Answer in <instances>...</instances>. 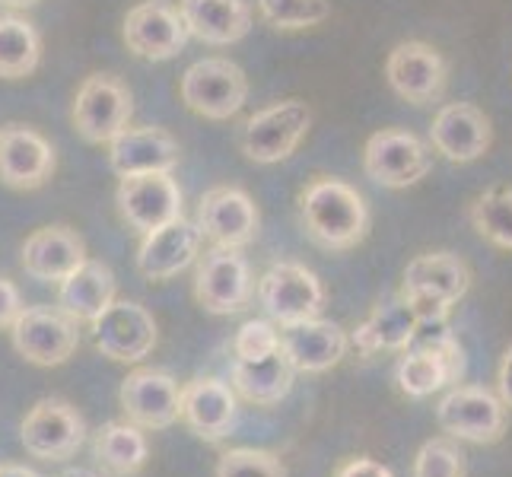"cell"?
I'll use <instances>...</instances> for the list:
<instances>
[{"instance_id":"3","label":"cell","mask_w":512,"mask_h":477,"mask_svg":"<svg viewBox=\"0 0 512 477\" xmlns=\"http://www.w3.org/2000/svg\"><path fill=\"white\" fill-rule=\"evenodd\" d=\"M309 128H312L309 105L303 99H284L255 112L245 121L239 134V147L245 159H252V163L261 166L284 163V159H290L299 150Z\"/></svg>"},{"instance_id":"8","label":"cell","mask_w":512,"mask_h":477,"mask_svg":"<svg viewBox=\"0 0 512 477\" xmlns=\"http://www.w3.org/2000/svg\"><path fill=\"white\" fill-rule=\"evenodd\" d=\"M10 341L32 366H64L80 347V331L74 318H67L61 309L32 306L10 325Z\"/></svg>"},{"instance_id":"10","label":"cell","mask_w":512,"mask_h":477,"mask_svg":"<svg viewBox=\"0 0 512 477\" xmlns=\"http://www.w3.org/2000/svg\"><path fill=\"white\" fill-rule=\"evenodd\" d=\"M430 147L411 131H376L363 147V169L382 188H411L430 172Z\"/></svg>"},{"instance_id":"11","label":"cell","mask_w":512,"mask_h":477,"mask_svg":"<svg viewBox=\"0 0 512 477\" xmlns=\"http://www.w3.org/2000/svg\"><path fill=\"white\" fill-rule=\"evenodd\" d=\"M255 280L239 249H210L194 277V299L210 315H236L249 309Z\"/></svg>"},{"instance_id":"28","label":"cell","mask_w":512,"mask_h":477,"mask_svg":"<svg viewBox=\"0 0 512 477\" xmlns=\"http://www.w3.org/2000/svg\"><path fill=\"white\" fill-rule=\"evenodd\" d=\"M229 376H233L236 395H242L249 404L271 408V404L284 401L290 395L296 369L287 363L284 350H274L261 360H236Z\"/></svg>"},{"instance_id":"21","label":"cell","mask_w":512,"mask_h":477,"mask_svg":"<svg viewBox=\"0 0 512 477\" xmlns=\"http://www.w3.org/2000/svg\"><path fill=\"white\" fill-rule=\"evenodd\" d=\"M201 229L185 217L172 220L144 236L137 249V271L147 280H169L182 274L201 252Z\"/></svg>"},{"instance_id":"12","label":"cell","mask_w":512,"mask_h":477,"mask_svg":"<svg viewBox=\"0 0 512 477\" xmlns=\"http://www.w3.org/2000/svg\"><path fill=\"white\" fill-rule=\"evenodd\" d=\"M388 86L411 105H433L449 86V64L427 42H401L385 58Z\"/></svg>"},{"instance_id":"40","label":"cell","mask_w":512,"mask_h":477,"mask_svg":"<svg viewBox=\"0 0 512 477\" xmlns=\"http://www.w3.org/2000/svg\"><path fill=\"white\" fill-rule=\"evenodd\" d=\"M0 477H42L26 465H0Z\"/></svg>"},{"instance_id":"5","label":"cell","mask_w":512,"mask_h":477,"mask_svg":"<svg viewBox=\"0 0 512 477\" xmlns=\"http://www.w3.org/2000/svg\"><path fill=\"white\" fill-rule=\"evenodd\" d=\"M179 93L194 115L210 121H226L249 99V77H245V70L239 64L226 58H204L185 70Z\"/></svg>"},{"instance_id":"4","label":"cell","mask_w":512,"mask_h":477,"mask_svg":"<svg viewBox=\"0 0 512 477\" xmlns=\"http://www.w3.org/2000/svg\"><path fill=\"white\" fill-rule=\"evenodd\" d=\"M258 303L274 325L287 328L306 318H319L325 309V287L306 264L277 261L258 280Z\"/></svg>"},{"instance_id":"7","label":"cell","mask_w":512,"mask_h":477,"mask_svg":"<svg viewBox=\"0 0 512 477\" xmlns=\"http://www.w3.org/2000/svg\"><path fill=\"white\" fill-rule=\"evenodd\" d=\"M23 449L42 462H67L86 443V420L64 398L35 401L20 427Z\"/></svg>"},{"instance_id":"19","label":"cell","mask_w":512,"mask_h":477,"mask_svg":"<svg viewBox=\"0 0 512 477\" xmlns=\"http://www.w3.org/2000/svg\"><path fill=\"white\" fill-rule=\"evenodd\" d=\"M55 172V147L26 125L0 128V182L16 191L42 188Z\"/></svg>"},{"instance_id":"38","label":"cell","mask_w":512,"mask_h":477,"mask_svg":"<svg viewBox=\"0 0 512 477\" xmlns=\"http://www.w3.org/2000/svg\"><path fill=\"white\" fill-rule=\"evenodd\" d=\"M334 477H395V474L388 471L382 462H376V458L357 455V458H347V462L334 471Z\"/></svg>"},{"instance_id":"14","label":"cell","mask_w":512,"mask_h":477,"mask_svg":"<svg viewBox=\"0 0 512 477\" xmlns=\"http://www.w3.org/2000/svg\"><path fill=\"white\" fill-rule=\"evenodd\" d=\"M93 328V344L115 363H140L156 347V318L131 299H115Z\"/></svg>"},{"instance_id":"6","label":"cell","mask_w":512,"mask_h":477,"mask_svg":"<svg viewBox=\"0 0 512 477\" xmlns=\"http://www.w3.org/2000/svg\"><path fill=\"white\" fill-rule=\"evenodd\" d=\"M131 115L134 102L128 86L105 74H93L80 83L74 96V112H70L74 128L86 144H109L112 137H118L131 125Z\"/></svg>"},{"instance_id":"37","label":"cell","mask_w":512,"mask_h":477,"mask_svg":"<svg viewBox=\"0 0 512 477\" xmlns=\"http://www.w3.org/2000/svg\"><path fill=\"white\" fill-rule=\"evenodd\" d=\"M23 309L26 306H23V296L16 290V284L7 277H0V328H10Z\"/></svg>"},{"instance_id":"30","label":"cell","mask_w":512,"mask_h":477,"mask_svg":"<svg viewBox=\"0 0 512 477\" xmlns=\"http://www.w3.org/2000/svg\"><path fill=\"white\" fill-rule=\"evenodd\" d=\"M42 61V35L16 13H0V80H23Z\"/></svg>"},{"instance_id":"16","label":"cell","mask_w":512,"mask_h":477,"mask_svg":"<svg viewBox=\"0 0 512 477\" xmlns=\"http://www.w3.org/2000/svg\"><path fill=\"white\" fill-rule=\"evenodd\" d=\"M121 411L140 430H169L182 414V388L163 369H134L121 382Z\"/></svg>"},{"instance_id":"15","label":"cell","mask_w":512,"mask_h":477,"mask_svg":"<svg viewBox=\"0 0 512 477\" xmlns=\"http://www.w3.org/2000/svg\"><path fill=\"white\" fill-rule=\"evenodd\" d=\"M258 207L242 188H210L198 204L201 239L214 249H245L258 236Z\"/></svg>"},{"instance_id":"26","label":"cell","mask_w":512,"mask_h":477,"mask_svg":"<svg viewBox=\"0 0 512 477\" xmlns=\"http://www.w3.org/2000/svg\"><path fill=\"white\" fill-rule=\"evenodd\" d=\"M188 35L204 45H233L252 29V7L245 0H179Z\"/></svg>"},{"instance_id":"13","label":"cell","mask_w":512,"mask_h":477,"mask_svg":"<svg viewBox=\"0 0 512 477\" xmlns=\"http://www.w3.org/2000/svg\"><path fill=\"white\" fill-rule=\"evenodd\" d=\"M121 39L137 58L169 61L182 55L188 29L182 23L179 7H172L169 0H144V4L128 10L125 23H121Z\"/></svg>"},{"instance_id":"35","label":"cell","mask_w":512,"mask_h":477,"mask_svg":"<svg viewBox=\"0 0 512 477\" xmlns=\"http://www.w3.org/2000/svg\"><path fill=\"white\" fill-rule=\"evenodd\" d=\"M217 477H287V468L268 449H229L220 455Z\"/></svg>"},{"instance_id":"42","label":"cell","mask_w":512,"mask_h":477,"mask_svg":"<svg viewBox=\"0 0 512 477\" xmlns=\"http://www.w3.org/2000/svg\"><path fill=\"white\" fill-rule=\"evenodd\" d=\"M58 477H99V474L83 471V468H74V471H64V474H58Z\"/></svg>"},{"instance_id":"39","label":"cell","mask_w":512,"mask_h":477,"mask_svg":"<svg viewBox=\"0 0 512 477\" xmlns=\"http://www.w3.org/2000/svg\"><path fill=\"white\" fill-rule=\"evenodd\" d=\"M497 395L506 404V411H512V344L503 350L500 369H497Z\"/></svg>"},{"instance_id":"33","label":"cell","mask_w":512,"mask_h":477,"mask_svg":"<svg viewBox=\"0 0 512 477\" xmlns=\"http://www.w3.org/2000/svg\"><path fill=\"white\" fill-rule=\"evenodd\" d=\"M264 23L284 32L312 29L331 16V0H255Z\"/></svg>"},{"instance_id":"9","label":"cell","mask_w":512,"mask_h":477,"mask_svg":"<svg viewBox=\"0 0 512 477\" xmlns=\"http://www.w3.org/2000/svg\"><path fill=\"white\" fill-rule=\"evenodd\" d=\"M115 201L121 220L140 236H147L153 229L182 217V191L175 185L172 172L121 175Z\"/></svg>"},{"instance_id":"24","label":"cell","mask_w":512,"mask_h":477,"mask_svg":"<svg viewBox=\"0 0 512 477\" xmlns=\"http://www.w3.org/2000/svg\"><path fill=\"white\" fill-rule=\"evenodd\" d=\"M115 274L109 264L86 258L80 268L58 284V309L77 325H93L96 318L115 303Z\"/></svg>"},{"instance_id":"17","label":"cell","mask_w":512,"mask_h":477,"mask_svg":"<svg viewBox=\"0 0 512 477\" xmlns=\"http://www.w3.org/2000/svg\"><path fill=\"white\" fill-rule=\"evenodd\" d=\"M430 144L449 163H474V159L487 156L493 144L490 118L471 102H446L433 115Z\"/></svg>"},{"instance_id":"23","label":"cell","mask_w":512,"mask_h":477,"mask_svg":"<svg viewBox=\"0 0 512 477\" xmlns=\"http://www.w3.org/2000/svg\"><path fill=\"white\" fill-rule=\"evenodd\" d=\"M179 144L163 128H125L109 140V163L118 175H140V172H172L179 166Z\"/></svg>"},{"instance_id":"20","label":"cell","mask_w":512,"mask_h":477,"mask_svg":"<svg viewBox=\"0 0 512 477\" xmlns=\"http://www.w3.org/2000/svg\"><path fill=\"white\" fill-rule=\"evenodd\" d=\"M179 420L188 423L194 436L217 443L236 427V392L233 385L214 376H198L182 385V414Z\"/></svg>"},{"instance_id":"27","label":"cell","mask_w":512,"mask_h":477,"mask_svg":"<svg viewBox=\"0 0 512 477\" xmlns=\"http://www.w3.org/2000/svg\"><path fill=\"white\" fill-rule=\"evenodd\" d=\"M404 293H427L455 306L471 290V268L465 258L452 252H423L408 261L401 280Z\"/></svg>"},{"instance_id":"32","label":"cell","mask_w":512,"mask_h":477,"mask_svg":"<svg viewBox=\"0 0 512 477\" xmlns=\"http://www.w3.org/2000/svg\"><path fill=\"white\" fill-rule=\"evenodd\" d=\"M468 220L481 239L512 252V188H490L478 194L468 207Z\"/></svg>"},{"instance_id":"2","label":"cell","mask_w":512,"mask_h":477,"mask_svg":"<svg viewBox=\"0 0 512 477\" xmlns=\"http://www.w3.org/2000/svg\"><path fill=\"white\" fill-rule=\"evenodd\" d=\"M436 423L455 443L493 446L506 436L509 411L500 395L484 385H452L436 404Z\"/></svg>"},{"instance_id":"25","label":"cell","mask_w":512,"mask_h":477,"mask_svg":"<svg viewBox=\"0 0 512 477\" xmlns=\"http://www.w3.org/2000/svg\"><path fill=\"white\" fill-rule=\"evenodd\" d=\"M414 331H417V312L398 290L395 296L379 299L366 322L350 334V344L357 347V353H363V357H373L379 350L401 353L411 347Z\"/></svg>"},{"instance_id":"22","label":"cell","mask_w":512,"mask_h":477,"mask_svg":"<svg viewBox=\"0 0 512 477\" xmlns=\"http://www.w3.org/2000/svg\"><path fill=\"white\" fill-rule=\"evenodd\" d=\"M86 261V242L67 226H42L23 242V271L42 284H61Z\"/></svg>"},{"instance_id":"31","label":"cell","mask_w":512,"mask_h":477,"mask_svg":"<svg viewBox=\"0 0 512 477\" xmlns=\"http://www.w3.org/2000/svg\"><path fill=\"white\" fill-rule=\"evenodd\" d=\"M395 382L408 398H430L446 385H455V373L449 363L433 350H401L395 366Z\"/></svg>"},{"instance_id":"36","label":"cell","mask_w":512,"mask_h":477,"mask_svg":"<svg viewBox=\"0 0 512 477\" xmlns=\"http://www.w3.org/2000/svg\"><path fill=\"white\" fill-rule=\"evenodd\" d=\"M274 350H280V331L274 328V322H268V318H252V322H245L233 341L236 360H261Z\"/></svg>"},{"instance_id":"18","label":"cell","mask_w":512,"mask_h":477,"mask_svg":"<svg viewBox=\"0 0 512 477\" xmlns=\"http://www.w3.org/2000/svg\"><path fill=\"white\" fill-rule=\"evenodd\" d=\"M350 338L341 325L328 318H306V322L287 325L280 331V350L296 373L319 376L338 366L347 357Z\"/></svg>"},{"instance_id":"34","label":"cell","mask_w":512,"mask_h":477,"mask_svg":"<svg viewBox=\"0 0 512 477\" xmlns=\"http://www.w3.org/2000/svg\"><path fill=\"white\" fill-rule=\"evenodd\" d=\"M411 477H465V452L452 436L427 439L414 455Z\"/></svg>"},{"instance_id":"29","label":"cell","mask_w":512,"mask_h":477,"mask_svg":"<svg viewBox=\"0 0 512 477\" xmlns=\"http://www.w3.org/2000/svg\"><path fill=\"white\" fill-rule=\"evenodd\" d=\"M93 455L96 462L115 474V477H131L147 465L150 443L140 427H134L131 420H112L96 433L93 439Z\"/></svg>"},{"instance_id":"1","label":"cell","mask_w":512,"mask_h":477,"mask_svg":"<svg viewBox=\"0 0 512 477\" xmlns=\"http://www.w3.org/2000/svg\"><path fill=\"white\" fill-rule=\"evenodd\" d=\"M299 220L306 236L325 252L357 249L369 233V207L363 194L328 175L299 191Z\"/></svg>"},{"instance_id":"41","label":"cell","mask_w":512,"mask_h":477,"mask_svg":"<svg viewBox=\"0 0 512 477\" xmlns=\"http://www.w3.org/2000/svg\"><path fill=\"white\" fill-rule=\"evenodd\" d=\"M32 4H39V0H0V7H10V10H23Z\"/></svg>"}]
</instances>
